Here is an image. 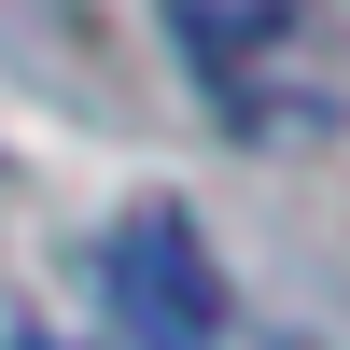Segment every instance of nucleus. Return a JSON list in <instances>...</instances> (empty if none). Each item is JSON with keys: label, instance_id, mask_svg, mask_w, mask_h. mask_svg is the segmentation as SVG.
I'll use <instances>...</instances> for the list:
<instances>
[{"label": "nucleus", "instance_id": "obj_1", "mask_svg": "<svg viewBox=\"0 0 350 350\" xmlns=\"http://www.w3.org/2000/svg\"><path fill=\"white\" fill-rule=\"evenodd\" d=\"M168 42H183L196 98L224 112V126L280 140V126H323L336 84H323V42H308L295 0H168Z\"/></svg>", "mask_w": 350, "mask_h": 350}, {"label": "nucleus", "instance_id": "obj_2", "mask_svg": "<svg viewBox=\"0 0 350 350\" xmlns=\"http://www.w3.org/2000/svg\"><path fill=\"white\" fill-rule=\"evenodd\" d=\"M98 336L112 350H224V280L183 211H126L98 239Z\"/></svg>", "mask_w": 350, "mask_h": 350}]
</instances>
